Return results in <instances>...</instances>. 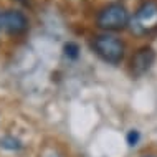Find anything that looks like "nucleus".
<instances>
[{"label": "nucleus", "mask_w": 157, "mask_h": 157, "mask_svg": "<svg viewBox=\"0 0 157 157\" xmlns=\"http://www.w3.org/2000/svg\"><path fill=\"white\" fill-rule=\"evenodd\" d=\"M129 28L134 35L144 36L157 32V2L147 0L136 10L132 18L129 20Z\"/></svg>", "instance_id": "nucleus-1"}, {"label": "nucleus", "mask_w": 157, "mask_h": 157, "mask_svg": "<svg viewBox=\"0 0 157 157\" xmlns=\"http://www.w3.org/2000/svg\"><path fill=\"white\" fill-rule=\"evenodd\" d=\"M93 48H94L96 55L103 58L104 61L111 63V65H117L124 58V43L119 38L113 35H99L93 41Z\"/></svg>", "instance_id": "nucleus-2"}, {"label": "nucleus", "mask_w": 157, "mask_h": 157, "mask_svg": "<svg viewBox=\"0 0 157 157\" xmlns=\"http://www.w3.org/2000/svg\"><path fill=\"white\" fill-rule=\"evenodd\" d=\"M127 23H129V15H127L126 8L119 3H109L98 13V25L103 30L117 32L122 30Z\"/></svg>", "instance_id": "nucleus-3"}, {"label": "nucleus", "mask_w": 157, "mask_h": 157, "mask_svg": "<svg viewBox=\"0 0 157 157\" xmlns=\"http://www.w3.org/2000/svg\"><path fill=\"white\" fill-rule=\"evenodd\" d=\"M0 27L12 35H20L27 32L28 18L20 10H5L0 13Z\"/></svg>", "instance_id": "nucleus-4"}, {"label": "nucleus", "mask_w": 157, "mask_h": 157, "mask_svg": "<svg viewBox=\"0 0 157 157\" xmlns=\"http://www.w3.org/2000/svg\"><path fill=\"white\" fill-rule=\"evenodd\" d=\"M154 60H155V52L151 48V46H144V48H141L134 55L132 61H131L134 75L141 76L144 73H147V71L151 70V66L154 65Z\"/></svg>", "instance_id": "nucleus-5"}, {"label": "nucleus", "mask_w": 157, "mask_h": 157, "mask_svg": "<svg viewBox=\"0 0 157 157\" xmlns=\"http://www.w3.org/2000/svg\"><path fill=\"white\" fill-rule=\"evenodd\" d=\"M0 146L5 147V149H10V151H17V149L22 147V144H20L18 139L12 137V136H7V137L0 139Z\"/></svg>", "instance_id": "nucleus-6"}, {"label": "nucleus", "mask_w": 157, "mask_h": 157, "mask_svg": "<svg viewBox=\"0 0 157 157\" xmlns=\"http://www.w3.org/2000/svg\"><path fill=\"white\" fill-rule=\"evenodd\" d=\"M63 50H65V55H66L68 58H71V60H76V58L79 56V46L76 45V43H73V41L66 43Z\"/></svg>", "instance_id": "nucleus-7"}, {"label": "nucleus", "mask_w": 157, "mask_h": 157, "mask_svg": "<svg viewBox=\"0 0 157 157\" xmlns=\"http://www.w3.org/2000/svg\"><path fill=\"white\" fill-rule=\"evenodd\" d=\"M139 139H141V134H139V131H136V129H131L129 132H127V137H126V141H127V144H129L131 147L137 146Z\"/></svg>", "instance_id": "nucleus-8"}, {"label": "nucleus", "mask_w": 157, "mask_h": 157, "mask_svg": "<svg viewBox=\"0 0 157 157\" xmlns=\"http://www.w3.org/2000/svg\"><path fill=\"white\" fill-rule=\"evenodd\" d=\"M149 157H154V155H149Z\"/></svg>", "instance_id": "nucleus-9"}]
</instances>
